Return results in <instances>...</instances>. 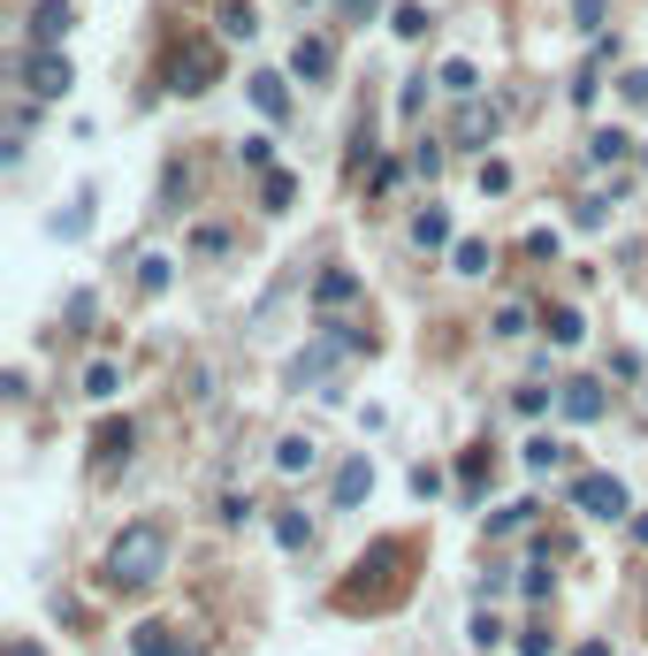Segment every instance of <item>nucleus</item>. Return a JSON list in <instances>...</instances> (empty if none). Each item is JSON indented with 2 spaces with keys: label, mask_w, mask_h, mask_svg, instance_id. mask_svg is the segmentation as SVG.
Here are the masks:
<instances>
[{
  "label": "nucleus",
  "mask_w": 648,
  "mask_h": 656,
  "mask_svg": "<svg viewBox=\"0 0 648 656\" xmlns=\"http://www.w3.org/2000/svg\"><path fill=\"white\" fill-rule=\"evenodd\" d=\"M573 23H580V31H603V0H573Z\"/></svg>",
  "instance_id": "obj_34"
},
{
  "label": "nucleus",
  "mask_w": 648,
  "mask_h": 656,
  "mask_svg": "<svg viewBox=\"0 0 648 656\" xmlns=\"http://www.w3.org/2000/svg\"><path fill=\"white\" fill-rule=\"evenodd\" d=\"M290 69H298L306 84H328V76H336V47L313 31V39H298V47H290Z\"/></svg>",
  "instance_id": "obj_7"
},
{
  "label": "nucleus",
  "mask_w": 648,
  "mask_h": 656,
  "mask_svg": "<svg viewBox=\"0 0 648 656\" xmlns=\"http://www.w3.org/2000/svg\"><path fill=\"white\" fill-rule=\"evenodd\" d=\"M275 542L282 550H313V520L306 512H275Z\"/></svg>",
  "instance_id": "obj_18"
},
{
  "label": "nucleus",
  "mask_w": 648,
  "mask_h": 656,
  "mask_svg": "<svg viewBox=\"0 0 648 656\" xmlns=\"http://www.w3.org/2000/svg\"><path fill=\"white\" fill-rule=\"evenodd\" d=\"M573 656H610V642H580V649H573Z\"/></svg>",
  "instance_id": "obj_38"
},
{
  "label": "nucleus",
  "mask_w": 648,
  "mask_h": 656,
  "mask_svg": "<svg viewBox=\"0 0 648 656\" xmlns=\"http://www.w3.org/2000/svg\"><path fill=\"white\" fill-rule=\"evenodd\" d=\"M253 31H259L253 0H222V39H253Z\"/></svg>",
  "instance_id": "obj_19"
},
{
  "label": "nucleus",
  "mask_w": 648,
  "mask_h": 656,
  "mask_svg": "<svg viewBox=\"0 0 648 656\" xmlns=\"http://www.w3.org/2000/svg\"><path fill=\"white\" fill-rule=\"evenodd\" d=\"M237 161H245V168H259V176H267V168H275V145H267V137H245V145H237Z\"/></svg>",
  "instance_id": "obj_29"
},
{
  "label": "nucleus",
  "mask_w": 648,
  "mask_h": 656,
  "mask_svg": "<svg viewBox=\"0 0 648 656\" xmlns=\"http://www.w3.org/2000/svg\"><path fill=\"white\" fill-rule=\"evenodd\" d=\"M336 8H343V16H351V23H367V16H374V8H382V0H336Z\"/></svg>",
  "instance_id": "obj_37"
},
{
  "label": "nucleus",
  "mask_w": 648,
  "mask_h": 656,
  "mask_svg": "<svg viewBox=\"0 0 648 656\" xmlns=\"http://www.w3.org/2000/svg\"><path fill=\"white\" fill-rule=\"evenodd\" d=\"M8 656H39V649H31V642H8Z\"/></svg>",
  "instance_id": "obj_39"
},
{
  "label": "nucleus",
  "mask_w": 648,
  "mask_h": 656,
  "mask_svg": "<svg viewBox=\"0 0 648 656\" xmlns=\"http://www.w3.org/2000/svg\"><path fill=\"white\" fill-rule=\"evenodd\" d=\"M130 656H192V649H184V634H176V626L145 618V626H130Z\"/></svg>",
  "instance_id": "obj_9"
},
{
  "label": "nucleus",
  "mask_w": 648,
  "mask_h": 656,
  "mask_svg": "<svg viewBox=\"0 0 648 656\" xmlns=\"http://www.w3.org/2000/svg\"><path fill=\"white\" fill-rule=\"evenodd\" d=\"M313 459H321V443H313V435H282V443H275V473H306Z\"/></svg>",
  "instance_id": "obj_14"
},
{
  "label": "nucleus",
  "mask_w": 648,
  "mask_h": 656,
  "mask_svg": "<svg viewBox=\"0 0 648 656\" xmlns=\"http://www.w3.org/2000/svg\"><path fill=\"white\" fill-rule=\"evenodd\" d=\"M420 100H428V76H412V84H404V92H397V115H404V123H412V115H420Z\"/></svg>",
  "instance_id": "obj_31"
},
{
  "label": "nucleus",
  "mask_w": 648,
  "mask_h": 656,
  "mask_svg": "<svg viewBox=\"0 0 648 656\" xmlns=\"http://www.w3.org/2000/svg\"><path fill=\"white\" fill-rule=\"evenodd\" d=\"M192 656H198V649H192Z\"/></svg>",
  "instance_id": "obj_41"
},
{
  "label": "nucleus",
  "mask_w": 648,
  "mask_h": 656,
  "mask_svg": "<svg viewBox=\"0 0 648 656\" xmlns=\"http://www.w3.org/2000/svg\"><path fill=\"white\" fill-rule=\"evenodd\" d=\"M253 107L267 115V123H282V115H290V84H282L275 69H259V76H253Z\"/></svg>",
  "instance_id": "obj_11"
},
{
  "label": "nucleus",
  "mask_w": 648,
  "mask_h": 656,
  "mask_svg": "<svg viewBox=\"0 0 648 656\" xmlns=\"http://www.w3.org/2000/svg\"><path fill=\"white\" fill-rule=\"evenodd\" d=\"M435 84H443L451 100H473V92H481V69H473V62H443V69H435Z\"/></svg>",
  "instance_id": "obj_15"
},
{
  "label": "nucleus",
  "mask_w": 648,
  "mask_h": 656,
  "mask_svg": "<svg viewBox=\"0 0 648 656\" xmlns=\"http://www.w3.org/2000/svg\"><path fill=\"white\" fill-rule=\"evenodd\" d=\"M457 137H465V145H481V137H496V107H481V100H465V115H457Z\"/></svg>",
  "instance_id": "obj_16"
},
{
  "label": "nucleus",
  "mask_w": 648,
  "mask_h": 656,
  "mask_svg": "<svg viewBox=\"0 0 648 656\" xmlns=\"http://www.w3.org/2000/svg\"><path fill=\"white\" fill-rule=\"evenodd\" d=\"M626 100H634V107H648V69H634V76H626Z\"/></svg>",
  "instance_id": "obj_36"
},
{
  "label": "nucleus",
  "mask_w": 648,
  "mask_h": 656,
  "mask_svg": "<svg viewBox=\"0 0 648 656\" xmlns=\"http://www.w3.org/2000/svg\"><path fill=\"white\" fill-rule=\"evenodd\" d=\"M518 588H526V603H549L557 573H549V565H526V573H518Z\"/></svg>",
  "instance_id": "obj_27"
},
{
  "label": "nucleus",
  "mask_w": 648,
  "mask_h": 656,
  "mask_svg": "<svg viewBox=\"0 0 648 656\" xmlns=\"http://www.w3.org/2000/svg\"><path fill=\"white\" fill-rule=\"evenodd\" d=\"M412 245H420V253H443V245H451V214H443V206H420V214H412Z\"/></svg>",
  "instance_id": "obj_13"
},
{
  "label": "nucleus",
  "mask_w": 648,
  "mask_h": 656,
  "mask_svg": "<svg viewBox=\"0 0 648 656\" xmlns=\"http://www.w3.org/2000/svg\"><path fill=\"white\" fill-rule=\"evenodd\" d=\"M123 390V367H115V359H92V367H84V397H115Z\"/></svg>",
  "instance_id": "obj_21"
},
{
  "label": "nucleus",
  "mask_w": 648,
  "mask_h": 656,
  "mask_svg": "<svg viewBox=\"0 0 648 656\" xmlns=\"http://www.w3.org/2000/svg\"><path fill=\"white\" fill-rule=\"evenodd\" d=\"M69 23H76V8H69V0H39V8H31V47H62Z\"/></svg>",
  "instance_id": "obj_8"
},
{
  "label": "nucleus",
  "mask_w": 648,
  "mask_h": 656,
  "mask_svg": "<svg viewBox=\"0 0 648 656\" xmlns=\"http://www.w3.org/2000/svg\"><path fill=\"white\" fill-rule=\"evenodd\" d=\"M626 153H634V137H626V131H595V137H587V161H603V168L626 161Z\"/></svg>",
  "instance_id": "obj_20"
},
{
  "label": "nucleus",
  "mask_w": 648,
  "mask_h": 656,
  "mask_svg": "<svg viewBox=\"0 0 648 656\" xmlns=\"http://www.w3.org/2000/svg\"><path fill=\"white\" fill-rule=\"evenodd\" d=\"M367 496H374V459H367V451H351V459L336 465V512H359Z\"/></svg>",
  "instance_id": "obj_4"
},
{
  "label": "nucleus",
  "mask_w": 648,
  "mask_h": 656,
  "mask_svg": "<svg viewBox=\"0 0 648 656\" xmlns=\"http://www.w3.org/2000/svg\"><path fill=\"white\" fill-rule=\"evenodd\" d=\"M451 267H457V275H488V245H481V237H457Z\"/></svg>",
  "instance_id": "obj_22"
},
{
  "label": "nucleus",
  "mask_w": 648,
  "mask_h": 656,
  "mask_svg": "<svg viewBox=\"0 0 648 656\" xmlns=\"http://www.w3.org/2000/svg\"><path fill=\"white\" fill-rule=\"evenodd\" d=\"M397 39H428V8L404 0V8H397Z\"/></svg>",
  "instance_id": "obj_30"
},
{
  "label": "nucleus",
  "mask_w": 648,
  "mask_h": 656,
  "mask_svg": "<svg viewBox=\"0 0 648 656\" xmlns=\"http://www.w3.org/2000/svg\"><path fill=\"white\" fill-rule=\"evenodd\" d=\"M336 359H343V344H336V336H321L313 351H298V359H290V375H282V382H290V390H306V382H328V375H336Z\"/></svg>",
  "instance_id": "obj_5"
},
{
  "label": "nucleus",
  "mask_w": 648,
  "mask_h": 656,
  "mask_svg": "<svg viewBox=\"0 0 648 656\" xmlns=\"http://www.w3.org/2000/svg\"><path fill=\"white\" fill-rule=\"evenodd\" d=\"M23 84H31L39 100H62L69 84H76V69H69V54H54V47H23Z\"/></svg>",
  "instance_id": "obj_3"
},
{
  "label": "nucleus",
  "mask_w": 648,
  "mask_h": 656,
  "mask_svg": "<svg viewBox=\"0 0 648 656\" xmlns=\"http://www.w3.org/2000/svg\"><path fill=\"white\" fill-rule=\"evenodd\" d=\"M457 481H465V496H481V481H488V451H473V459H465V473H457Z\"/></svg>",
  "instance_id": "obj_32"
},
{
  "label": "nucleus",
  "mask_w": 648,
  "mask_h": 656,
  "mask_svg": "<svg viewBox=\"0 0 648 656\" xmlns=\"http://www.w3.org/2000/svg\"><path fill=\"white\" fill-rule=\"evenodd\" d=\"M54 229H62V237H84V229H92V192H76V198H69V214L54 222Z\"/></svg>",
  "instance_id": "obj_26"
},
{
  "label": "nucleus",
  "mask_w": 648,
  "mask_h": 656,
  "mask_svg": "<svg viewBox=\"0 0 648 656\" xmlns=\"http://www.w3.org/2000/svg\"><path fill=\"white\" fill-rule=\"evenodd\" d=\"M557 459H565V443H557V435H534V443H526V473H549Z\"/></svg>",
  "instance_id": "obj_25"
},
{
  "label": "nucleus",
  "mask_w": 648,
  "mask_h": 656,
  "mask_svg": "<svg viewBox=\"0 0 648 656\" xmlns=\"http://www.w3.org/2000/svg\"><path fill=\"white\" fill-rule=\"evenodd\" d=\"M603 404H610V397H603V382H587V375H580V382H557V412L580 420V428H587V420H603Z\"/></svg>",
  "instance_id": "obj_6"
},
{
  "label": "nucleus",
  "mask_w": 648,
  "mask_h": 656,
  "mask_svg": "<svg viewBox=\"0 0 648 656\" xmlns=\"http://www.w3.org/2000/svg\"><path fill=\"white\" fill-rule=\"evenodd\" d=\"M214 84V54H192V62H176V92H206Z\"/></svg>",
  "instance_id": "obj_24"
},
{
  "label": "nucleus",
  "mask_w": 648,
  "mask_h": 656,
  "mask_svg": "<svg viewBox=\"0 0 648 656\" xmlns=\"http://www.w3.org/2000/svg\"><path fill=\"white\" fill-rule=\"evenodd\" d=\"M130 451H137V428H130V420H107V428L92 435V465H130Z\"/></svg>",
  "instance_id": "obj_10"
},
{
  "label": "nucleus",
  "mask_w": 648,
  "mask_h": 656,
  "mask_svg": "<svg viewBox=\"0 0 648 656\" xmlns=\"http://www.w3.org/2000/svg\"><path fill=\"white\" fill-rule=\"evenodd\" d=\"M496 336H526V306H504V314H496Z\"/></svg>",
  "instance_id": "obj_35"
},
{
  "label": "nucleus",
  "mask_w": 648,
  "mask_h": 656,
  "mask_svg": "<svg viewBox=\"0 0 648 656\" xmlns=\"http://www.w3.org/2000/svg\"><path fill=\"white\" fill-rule=\"evenodd\" d=\"M168 573V526L161 520H130L115 542H107V588H123V595H137V588H153Z\"/></svg>",
  "instance_id": "obj_1"
},
{
  "label": "nucleus",
  "mask_w": 648,
  "mask_h": 656,
  "mask_svg": "<svg viewBox=\"0 0 648 656\" xmlns=\"http://www.w3.org/2000/svg\"><path fill=\"white\" fill-rule=\"evenodd\" d=\"M573 504H580L587 520H626V504H634V496H626V481H618V473H580V481H573Z\"/></svg>",
  "instance_id": "obj_2"
},
{
  "label": "nucleus",
  "mask_w": 648,
  "mask_h": 656,
  "mask_svg": "<svg viewBox=\"0 0 648 656\" xmlns=\"http://www.w3.org/2000/svg\"><path fill=\"white\" fill-rule=\"evenodd\" d=\"M542 328H549V344H557V351H565V344H580V336H587V321L573 314V306H557V314H549Z\"/></svg>",
  "instance_id": "obj_23"
},
{
  "label": "nucleus",
  "mask_w": 648,
  "mask_h": 656,
  "mask_svg": "<svg viewBox=\"0 0 648 656\" xmlns=\"http://www.w3.org/2000/svg\"><path fill=\"white\" fill-rule=\"evenodd\" d=\"M290 198H298V176H282V168H267V176H259V206H267V214H282Z\"/></svg>",
  "instance_id": "obj_17"
},
{
  "label": "nucleus",
  "mask_w": 648,
  "mask_h": 656,
  "mask_svg": "<svg viewBox=\"0 0 648 656\" xmlns=\"http://www.w3.org/2000/svg\"><path fill=\"white\" fill-rule=\"evenodd\" d=\"M412 168H420V176H435V168H443V145H428V137H420V145H412Z\"/></svg>",
  "instance_id": "obj_33"
},
{
  "label": "nucleus",
  "mask_w": 648,
  "mask_h": 656,
  "mask_svg": "<svg viewBox=\"0 0 648 656\" xmlns=\"http://www.w3.org/2000/svg\"><path fill=\"white\" fill-rule=\"evenodd\" d=\"M351 298H359V275H351V267H328L321 283H313V306H321V314L351 306Z\"/></svg>",
  "instance_id": "obj_12"
},
{
  "label": "nucleus",
  "mask_w": 648,
  "mask_h": 656,
  "mask_svg": "<svg viewBox=\"0 0 648 656\" xmlns=\"http://www.w3.org/2000/svg\"><path fill=\"white\" fill-rule=\"evenodd\" d=\"M518 526H534V504H504V512L488 520V534H518Z\"/></svg>",
  "instance_id": "obj_28"
},
{
  "label": "nucleus",
  "mask_w": 648,
  "mask_h": 656,
  "mask_svg": "<svg viewBox=\"0 0 648 656\" xmlns=\"http://www.w3.org/2000/svg\"><path fill=\"white\" fill-rule=\"evenodd\" d=\"M634 542H648V512H641V520H634Z\"/></svg>",
  "instance_id": "obj_40"
}]
</instances>
